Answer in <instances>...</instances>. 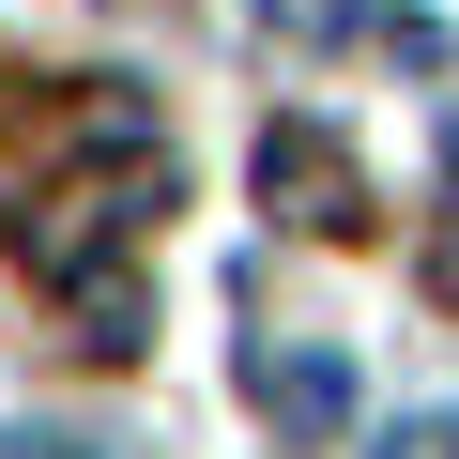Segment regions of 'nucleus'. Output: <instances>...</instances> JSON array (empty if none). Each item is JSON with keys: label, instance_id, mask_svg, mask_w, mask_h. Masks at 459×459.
Instances as JSON below:
<instances>
[{"label": "nucleus", "instance_id": "obj_1", "mask_svg": "<svg viewBox=\"0 0 459 459\" xmlns=\"http://www.w3.org/2000/svg\"><path fill=\"white\" fill-rule=\"evenodd\" d=\"M261 199L291 230H368V184H352V153L322 123H261Z\"/></svg>", "mask_w": 459, "mask_h": 459}, {"label": "nucleus", "instance_id": "obj_2", "mask_svg": "<svg viewBox=\"0 0 459 459\" xmlns=\"http://www.w3.org/2000/svg\"><path fill=\"white\" fill-rule=\"evenodd\" d=\"M261 413H276V444H337L352 429V368L337 352H291V368H261Z\"/></svg>", "mask_w": 459, "mask_h": 459}, {"label": "nucleus", "instance_id": "obj_3", "mask_svg": "<svg viewBox=\"0 0 459 459\" xmlns=\"http://www.w3.org/2000/svg\"><path fill=\"white\" fill-rule=\"evenodd\" d=\"M0 459H92V444H0Z\"/></svg>", "mask_w": 459, "mask_h": 459}]
</instances>
